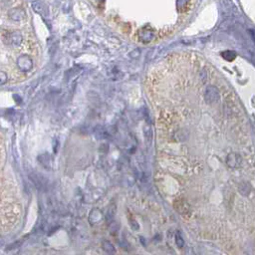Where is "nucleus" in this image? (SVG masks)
Segmentation results:
<instances>
[{
    "label": "nucleus",
    "mask_w": 255,
    "mask_h": 255,
    "mask_svg": "<svg viewBox=\"0 0 255 255\" xmlns=\"http://www.w3.org/2000/svg\"><path fill=\"white\" fill-rule=\"evenodd\" d=\"M204 98L207 104H214L219 100L220 95L218 90L213 86H208L204 92Z\"/></svg>",
    "instance_id": "1"
},
{
    "label": "nucleus",
    "mask_w": 255,
    "mask_h": 255,
    "mask_svg": "<svg viewBox=\"0 0 255 255\" xmlns=\"http://www.w3.org/2000/svg\"><path fill=\"white\" fill-rule=\"evenodd\" d=\"M39 161L44 168H48L50 167V157H49V154L44 153V154H42V156H40L39 157Z\"/></svg>",
    "instance_id": "2"
},
{
    "label": "nucleus",
    "mask_w": 255,
    "mask_h": 255,
    "mask_svg": "<svg viewBox=\"0 0 255 255\" xmlns=\"http://www.w3.org/2000/svg\"><path fill=\"white\" fill-rule=\"evenodd\" d=\"M103 248H104V250H105L107 253H114L115 252L114 245L112 244L111 242H109V241H105V242L103 243Z\"/></svg>",
    "instance_id": "3"
},
{
    "label": "nucleus",
    "mask_w": 255,
    "mask_h": 255,
    "mask_svg": "<svg viewBox=\"0 0 255 255\" xmlns=\"http://www.w3.org/2000/svg\"><path fill=\"white\" fill-rule=\"evenodd\" d=\"M145 135H146V140L148 142H150V141H152V130L150 129L149 127H146V129H145Z\"/></svg>",
    "instance_id": "4"
},
{
    "label": "nucleus",
    "mask_w": 255,
    "mask_h": 255,
    "mask_svg": "<svg viewBox=\"0 0 255 255\" xmlns=\"http://www.w3.org/2000/svg\"><path fill=\"white\" fill-rule=\"evenodd\" d=\"M176 245L179 247V248H181V247L183 246V239L180 237L179 234H177L176 236Z\"/></svg>",
    "instance_id": "5"
}]
</instances>
